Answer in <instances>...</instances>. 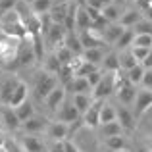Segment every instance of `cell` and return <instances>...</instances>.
<instances>
[{"mask_svg": "<svg viewBox=\"0 0 152 152\" xmlns=\"http://www.w3.org/2000/svg\"><path fill=\"white\" fill-rule=\"evenodd\" d=\"M62 66H64V64L60 62V60L56 58V54H54V56H50V58L46 60V69H45V71H50V73L58 75V71L62 69Z\"/></svg>", "mask_w": 152, "mask_h": 152, "instance_id": "cell-38", "label": "cell"}, {"mask_svg": "<svg viewBox=\"0 0 152 152\" xmlns=\"http://www.w3.org/2000/svg\"><path fill=\"white\" fill-rule=\"evenodd\" d=\"M112 2H115V0H87L85 6L93 8V10H96V12H102L104 8H108Z\"/></svg>", "mask_w": 152, "mask_h": 152, "instance_id": "cell-40", "label": "cell"}, {"mask_svg": "<svg viewBox=\"0 0 152 152\" xmlns=\"http://www.w3.org/2000/svg\"><path fill=\"white\" fill-rule=\"evenodd\" d=\"M71 102H73V106L77 108V112L79 114H85L87 110L91 108V104L94 102V98H93V94H71Z\"/></svg>", "mask_w": 152, "mask_h": 152, "instance_id": "cell-23", "label": "cell"}, {"mask_svg": "<svg viewBox=\"0 0 152 152\" xmlns=\"http://www.w3.org/2000/svg\"><path fill=\"white\" fill-rule=\"evenodd\" d=\"M64 148H66V152H81V148H79L71 139H66V141H64Z\"/></svg>", "mask_w": 152, "mask_h": 152, "instance_id": "cell-46", "label": "cell"}, {"mask_svg": "<svg viewBox=\"0 0 152 152\" xmlns=\"http://www.w3.org/2000/svg\"><path fill=\"white\" fill-rule=\"evenodd\" d=\"M114 93H115V73L106 71L104 77H102V81L93 89V98L94 100H104V98H108Z\"/></svg>", "mask_w": 152, "mask_h": 152, "instance_id": "cell-3", "label": "cell"}, {"mask_svg": "<svg viewBox=\"0 0 152 152\" xmlns=\"http://www.w3.org/2000/svg\"><path fill=\"white\" fill-rule=\"evenodd\" d=\"M15 110V114H18V118H19V121H27L29 118H33L35 115V108H33V104H31L29 100L27 102H23L21 106H18V108H14Z\"/></svg>", "mask_w": 152, "mask_h": 152, "instance_id": "cell-35", "label": "cell"}, {"mask_svg": "<svg viewBox=\"0 0 152 152\" xmlns=\"http://www.w3.org/2000/svg\"><path fill=\"white\" fill-rule=\"evenodd\" d=\"M18 83H19V79L15 77V75H4V77H0V102H2L4 106L10 104L12 93H14V89L18 87Z\"/></svg>", "mask_w": 152, "mask_h": 152, "instance_id": "cell-5", "label": "cell"}, {"mask_svg": "<svg viewBox=\"0 0 152 152\" xmlns=\"http://www.w3.org/2000/svg\"><path fill=\"white\" fill-rule=\"evenodd\" d=\"M81 56H83V60H87V62L94 64V66H100L106 54H104V48H87Z\"/></svg>", "mask_w": 152, "mask_h": 152, "instance_id": "cell-29", "label": "cell"}, {"mask_svg": "<svg viewBox=\"0 0 152 152\" xmlns=\"http://www.w3.org/2000/svg\"><path fill=\"white\" fill-rule=\"evenodd\" d=\"M102 146L106 148V152H125L129 150V142L123 135H118V137H108V139H102Z\"/></svg>", "mask_w": 152, "mask_h": 152, "instance_id": "cell-16", "label": "cell"}, {"mask_svg": "<svg viewBox=\"0 0 152 152\" xmlns=\"http://www.w3.org/2000/svg\"><path fill=\"white\" fill-rule=\"evenodd\" d=\"M123 31H125V27H123L121 23H110L108 27H104L100 31V35H102V39H104L106 45H114L115 46V42L119 41V37L123 35Z\"/></svg>", "mask_w": 152, "mask_h": 152, "instance_id": "cell-15", "label": "cell"}, {"mask_svg": "<svg viewBox=\"0 0 152 152\" xmlns=\"http://www.w3.org/2000/svg\"><path fill=\"white\" fill-rule=\"evenodd\" d=\"M56 118H58V121H64V123H67V125H71V123H75L77 119H81L83 115L77 112V108L73 106V102L66 98V102H64L62 106L58 108V112H56Z\"/></svg>", "mask_w": 152, "mask_h": 152, "instance_id": "cell-4", "label": "cell"}, {"mask_svg": "<svg viewBox=\"0 0 152 152\" xmlns=\"http://www.w3.org/2000/svg\"><path fill=\"white\" fill-rule=\"evenodd\" d=\"M142 66H145V69H152V50H150V54L146 56V60L142 62Z\"/></svg>", "mask_w": 152, "mask_h": 152, "instance_id": "cell-49", "label": "cell"}, {"mask_svg": "<svg viewBox=\"0 0 152 152\" xmlns=\"http://www.w3.org/2000/svg\"><path fill=\"white\" fill-rule=\"evenodd\" d=\"M56 87H58V77L50 71H41L35 77V93H37L39 100H45Z\"/></svg>", "mask_w": 152, "mask_h": 152, "instance_id": "cell-1", "label": "cell"}, {"mask_svg": "<svg viewBox=\"0 0 152 152\" xmlns=\"http://www.w3.org/2000/svg\"><path fill=\"white\" fill-rule=\"evenodd\" d=\"M118 121H119V125H121V129L125 131V133H133V131L137 129V118H135V114L127 106L118 108Z\"/></svg>", "mask_w": 152, "mask_h": 152, "instance_id": "cell-8", "label": "cell"}, {"mask_svg": "<svg viewBox=\"0 0 152 152\" xmlns=\"http://www.w3.org/2000/svg\"><path fill=\"white\" fill-rule=\"evenodd\" d=\"M75 29L81 33V31L93 29V21H91V15L87 6H79L77 8V15H75Z\"/></svg>", "mask_w": 152, "mask_h": 152, "instance_id": "cell-22", "label": "cell"}, {"mask_svg": "<svg viewBox=\"0 0 152 152\" xmlns=\"http://www.w3.org/2000/svg\"><path fill=\"white\" fill-rule=\"evenodd\" d=\"M2 75H4V69H2V66H0V77H2Z\"/></svg>", "mask_w": 152, "mask_h": 152, "instance_id": "cell-54", "label": "cell"}, {"mask_svg": "<svg viewBox=\"0 0 152 152\" xmlns=\"http://www.w3.org/2000/svg\"><path fill=\"white\" fill-rule=\"evenodd\" d=\"M91 83L87 77H73L69 83L66 85V91H69L71 94H89L91 93Z\"/></svg>", "mask_w": 152, "mask_h": 152, "instance_id": "cell-19", "label": "cell"}, {"mask_svg": "<svg viewBox=\"0 0 152 152\" xmlns=\"http://www.w3.org/2000/svg\"><path fill=\"white\" fill-rule=\"evenodd\" d=\"M48 152H66L64 141H52V145L48 146Z\"/></svg>", "mask_w": 152, "mask_h": 152, "instance_id": "cell-47", "label": "cell"}, {"mask_svg": "<svg viewBox=\"0 0 152 152\" xmlns=\"http://www.w3.org/2000/svg\"><path fill=\"white\" fill-rule=\"evenodd\" d=\"M48 123L50 121L45 118V115H37V114H35L33 118H29L27 121L21 123V129L25 131L27 135H35V133H41V131H46Z\"/></svg>", "mask_w": 152, "mask_h": 152, "instance_id": "cell-10", "label": "cell"}, {"mask_svg": "<svg viewBox=\"0 0 152 152\" xmlns=\"http://www.w3.org/2000/svg\"><path fill=\"white\" fill-rule=\"evenodd\" d=\"M100 14L104 15V18H106V21H108V23H118L123 12H121V8H119L115 2H112L108 8H104V10L100 12Z\"/></svg>", "mask_w": 152, "mask_h": 152, "instance_id": "cell-28", "label": "cell"}, {"mask_svg": "<svg viewBox=\"0 0 152 152\" xmlns=\"http://www.w3.org/2000/svg\"><path fill=\"white\" fill-rule=\"evenodd\" d=\"M0 35H2V21H0Z\"/></svg>", "mask_w": 152, "mask_h": 152, "instance_id": "cell-55", "label": "cell"}, {"mask_svg": "<svg viewBox=\"0 0 152 152\" xmlns=\"http://www.w3.org/2000/svg\"><path fill=\"white\" fill-rule=\"evenodd\" d=\"M23 2H25V4H29V6H31V4H33L35 0H23Z\"/></svg>", "mask_w": 152, "mask_h": 152, "instance_id": "cell-52", "label": "cell"}, {"mask_svg": "<svg viewBox=\"0 0 152 152\" xmlns=\"http://www.w3.org/2000/svg\"><path fill=\"white\" fill-rule=\"evenodd\" d=\"M115 96H118V100L121 104H125V106H129V104L135 102V98H137V87L133 85V83H123L121 87H118L115 89Z\"/></svg>", "mask_w": 152, "mask_h": 152, "instance_id": "cell-13", "label": "cell"}, {"mask_svg": "<svg viewBox=\"0 0 152 152\" xmlns=\"http://www.w3.org/2000/svg\"><path fill=\"white\" fill-rule=\"evenodd\" d=\"M66 102V87L64 85H58L54 91L45 98V104L50 112H58V108Z\"/></svg>", "mask_w": 152, "mask_h": 152, "instance_id": "cell-12", "label": "cell"}, {"mask_svg": "<svg viewBox=\"0 0 152 152\" xmlns=\"http://www.w3.org/2000/svg\"><path fill=\"white\" fill-rule=\"evenodd\" d=\"M100 69L106 73V71H110V73H115V71L119 69V54L118 52H108L106 56H104L102 64H100Z\"/></svg>", "mask_w": 152, "mask_h": 152, "instance_id": "cell-26", "label": "cell"}, {"mask_svg": "<svg viewBox=\"0 0 152 152\" xmlns=\"http://www.w3.org/2000/svg\"><path fill=\"white\" fill-rule=\"evenodd\" d=\"M131 152H148V148H145V146L137 145V146H133V148H131Z\"/></svg>", "mask_w": 152, "mask_h": 152, "instance_id": "cell-50", "label": "cell"}, {"mask_svg": "<svg viewBox=\"0 0 152 152\" xmlns=\"http://www.w3.org/2000/svg\"><path fill=\"white\" fill-rule=\"evenodd\" d=\"M19 145L23 146L25 152H48V146H46L39 137H35V135H27L25 133L21 139H19Z\"/></svg>", "mask_w": 152, "mask_h": 152, "instance_id": "cell-14", "label": "cell"}, {"mask_svg": "<svg viewBox=\"0 0 152 152\" xmlns=\"http://www.w3.org/2000/svg\"><path fill=\"white\" fill-rule=\"evenodd\" d=\"M66 27L64 25H58V23H52V27L48 29V33H46V42L52 46H62L64 41H66Z\"/></svg>", "mask_w": 152, "mask_h": 152, "instance_id": "cell-18", "label": "cell"}, {"mask_svg": "<svg viewBox=\"0 0 152 152\" xmlns=\"http://www.w3.org/2000/svg\"><path fill=\"white\" fill-rule=\"evenodd\" d=\"M37 58V50L33 46V41L29 37L25 41H19L18 46V56H15V66H31Z\"/></svg>", "mask_w": 152, "mask_h": 152, "instance_id": "cell-2", "label": "cell"}, {"mask_svg": "<svg viewBox=\"0 0 152 152\" xmlns=\"http://www.w3.org/2000/svg\"><path fill=\"white\" fill-rule=\"evenodd\" d=\"M133 41H135V31L133 29H125L123 35L119 37V41L115 42V48L118 50H129L133 46Z\"/></svg>", "mask_w": 152, "mask_h": 152, "instance_id": "cell-33", "label": "cell"}, {"mask_svg": "<svg viewBox=\"0 0 152 152\" xmlns=\"http://www.w3.org/2000/svg\"><path fill=\"white\" fill-rule=\"evenodd\" d=\"M133 46H142V48H152V35H135Z\"/></svg>", "mask_w": 152, "mask_h": 152, "instance_id": "cell-39", "label": "cell"}, {"mask_svg": "<svg viewBox=\"0 0 152 152\" xmlns=\"http://www.w3.org/2000/svg\"><path fill=\"white\" fill-rule=\"evenodd\" d=\"M112 121H118V110H115L112 104L104 102V106L100 110V125H104V123H112Z\"/></svg>", "mask_w": 152, "mask_h": 152, "instance_id": "cell-30", "label": "cell"}, {"mask_svg": "<svg viewBox=\"0 0 152 152\" xmlns=\"http://www.w3.org/2000/svg\"><path fill=\"white\" fill-rule=\"evenodd\" d=\"M54 54H56V58H58L60 62L64 64V66H66V64H71V62H73V56H75V54H73V52H71L69 48H67L66 45L58 46V48H56V52H54Z\"/></svg>", "mask_w": 152, "mask_h": 152, "instance_id": "cell-36", "label": "cell"}, {"mask_svg": "<svg viewBox=\"0 0 152 152\" xmlns=\"http://www.w3.org/2000/svg\"><path fill=\"white\" fill-rule=\"evenodd\" d=\"M64 45H66L67 48L73 52L75 56H81L83 52H85L81 39H79V35H75V31H69V33H66V41H64Z\"/></svg>", "mask_w": 152, "mask_h": 152, "instance_id": "cell-24", "label": "cell"}, {"mask_svg": "<svg viewBox=\"0 0 152 152\" xmlns=\"http://www.w3.org/2000/svg\"><path fill=\"white\" fill-rule=\"evenodd\" d=\"M150 50H152V48H142V46H131V52H133V56L137 58V62H139V64L145 62L146 56L150 54Z\"/></svg>", "mask_w": 152, "mask_h": 152, "instance_id": "cell-41", "label": "cell"}, {"mask_svg": "<svg viewBox=\"0 0 152 152\" xmlns=\"http://www.w3.org/2000/svg\"><path fill=\"white\" fill-rule=\"evenodd\" d=\"M4 152H25V150H23V146L19 145V141H15V139H8Z\"/></svg>", "mask_w": 152, "mask_h": 152, "instance_id": "cell-43", "label": "cell"}, {"mask_svg": "<svg viewBox=\"0 0 152 152\" xmlns=\"http://www.w3.org/2000/svg\"><path fill=\"white\" fill-rule=\"evenodd\" d=\"M146 148H148V152H152V141L148 142V146H146Z\"/></svg>", "mask_w": 152, "mask_h": 152, "instance_id": "cell-53", "label": "cell"}, {"mask_svg": "<svg viewBox=\"0 0 152 152\" xmlns=\"http://www.w3.org/2000/svg\"><path fill=\"white\" fill-rule=\"evenodd\" d=\"M45 133L52 141H66V139H69V125L64 121H50Z\"/></svg>", "mask_w": 152, "mask_h": 152, "instance_id": "cell-11", "label": "cell"}, {"mask_svg": "<svg viewBox=\"0 0 152 152\" xmlns=\"http://www.w3.org/2000/svg\"><path fill=\"white\" fill-rule=\"evenodd\" d=\"M104 106V100H94L91 104V108L83 114V121H85L87 127L91 129H98L100 127V110Z\"/></svg>", "mask_w": 152, "mask_h": 152, "instance_id": "cell-6", "label": "cell"}, {"mask_svg": "<svg viewBox=\"0 0 152 152\" xmlns=\"http://www.w3.org/2000/svg\"><path fill=\"white\" fill-rule=\"evenodd\" d=\"M135 118H141L142 114H145L146 110H150L152 108V91H146V89H142V91H137V98H135Z\"/></svg>", "mask_w": 152, "mask_h": 152, "instance_id": "cell-9", "label": "cell"}, {"mask_svg": "<svg viewBox=\"0 0 152 152\" xmlns=\"http://www.w3.org/2000/svg\"><path fill=\"white\" fill-rule=\"evenodd\" d=\"M8 139L10 137H6V135L0 131V152H4V148H6V142H8Z\"/></svg>", "mask_w": 152, "mask_h": 152, "instance_id": "cell-48", "label": "cell"}, {"mask_svg": "<svg viewBox=\"0 0 152 152\" xmlns=\"http://www.w3.org/2000/svg\"><path fill=\"white\" fill-rule=\"evenodd\" d=\"M19 4V0H0V15L8 14V12L15 10Z\"/></svg>", "mask_w": 152, "mask_h": 152, "instance_id": "cell-42", "label": "cell"}, {"mask_svg": "<svg viewBox=\"0 0 152 152\" xmlns=\"http://www.w3.org/2000/svg\"><path fill=\"white\" fill-rule=\"evenodd\" d=\"M52 6H54L52 0H35L29 8H31V12H33L35 15H45V14H50Z\"/></svg>", "mask_w": 152, "mask_h": 152, "instance_id": "cell-34", "label": "cell"}, {"mask_svg": "<svg viewBox=\"0 0 152 152\" xmlns=\"http://www.w3.org/2000/svg\"><path fill=\"white\" fill-rule=\"evenodd\" d=\"M27 96H29V89H27V83L19 79L18 87H15L14 93H12V98H10V104H8V106H12V108L21 106L23 102H27Z\"/></svg>", "mask_w": 152, "mask_h": 152, "instance_id": "cell-21", "label": "cell"}, {"mask_svg": "<svg viewBox=\"0 0 152 152\" xmlns=\"http://www.w3.org/2000/svg\"><path fill=\"white\" fill-rule=\"evenodd\" d=\"M79 39H81V42H83V48H102L106 42H104V39H102V35H100V31H96V29H87V31H81L79 33Z\"/></svg>", "mask_w": 152, "mask_h": 152, "instance_id": "cell-7", "label": "cell"}, {"mask_svg": "<svg viewBox=\"0 0 152 152\" xmlns=\"http://www.w3.org/2000/svg\"><path fill=\"white\" fill-rule=\"evenodd\" d=\"M141 19L142 18H141V12H139V10H125L121 14V18H119L118 23H121L125 29H133V27L137 25Z\"/></svg>", "mask_w": 152, "mask_h": 152, "instance_id": "cell-25", "label": "cell"}, {"mask_svg": "<svg viewBox=\"0 0 152 152\" xmlns=\"http://www.w3.org/2000/svg\"><path fill=\"white\" fill-rule=\"evenodd\" d=\"M100 129V137L108 139V137H118V135H123V129L119 125V121H112V123H104V125L98 127Z\"/></svg>", "mask_w": 152, "mask_h": 152, "instance_id": "cell-27", "label": "cell"}, {"mask_svg": "<svg viewBox=\"0 0 152 152\" xmlns=\"http://www.w3.org/2000/svg\"><path fill=\"white\" fill-rule=\"evenodd\" d=\"M146 12H148V18H152V6H148V10H146Z\"/></svg>", "mask_w": 152, "mask_h": 152, "instance_id": "cell-51", "label": "cell"}, {"mask_svg": "<svg viewBox=\"0 0 152 152\" xmlns=\"http://www.w3.org/2000/svg\"><path fill=\"white\" fill-rule=\"evenodd\" d=\"M142 87H145L146 91H152V69H146L145 71V77H142Z\"/></svg>", "mask_w": 152, "mask_h": 152, "instance_id": "cell-45", "label": "cell"}, {"mask_svg": "<svg viewBox=\"0 0 152 152\" xmlns=\"http://www.w3.org/2000/svg\"><path fill=\"white\" fill-rule=\"evenodd\" d=\"M133 31H135V35H152V21L141 19V21L133 27Z\"/></svg>", "mask_w": 152, "mask_h": 152, "instance_id": "cell-37", "label": "cell"}, {"mask_svg": "<svg viewBox=\"0 0 152 152\" xmlns=\"http://www.w3.org/2000/svg\"><path fill=\"white\" fill-rule=\"evenodd\" d=\"M145 71H146L145 66H142V64H137L135 67H131L129 71H125V73H127V79H129V83H133V85L137 87V85H141V83H142Z\"/></svg>", "mask_w": 152, "mask_h": 152, "instance_id": "cell-31", "label": "cell"}, {"mask_svg": "<svg viewBox=\"0 0 152 152\" xmlns=\"http://www.w3.org/2000/svg\"><path fill=\"white\" fill-rule=\"evenodd\" d=\"M0 121H2L8 129H12V131L21 129V121H19L18 114H15V110L12 106H4L2 110H0Z\"/></svg>", "mask_w": 152, "mask_h": 152, "instance_id": "cell-17", "label": "cell"}, {"mask_svg": "<svg viewBox=\"0 0 152 152\" xmlns=\"http://www.w3.org/2000/svg\"><path fill=\"white\" fill-rule=\"evenodd\" d=\"M102 77H104V71H102V69H96V71H93V73H91V75H89V77H87V79H89L91 87H93V89H94V87H96L98 83L102 81Z\"/></svg>", "mask_w": 152, "mask_h": 152, "instance_id": "cell-44", "label": "cell"}, {"mask_svg": "<svg viewBox=\"0 0 152 152\" xmlns=\"http://www.w3.org/2000/svg\"><path fill=\"white\" fill-rule=\"evenodd\" d=\"M69 6H71L69 0L54 4L52 10H50V19L54 23H58V25H64V21H66V18H67V12H69Z\"/></svg>", "mask_w": 152, "mask_h": 152, "instance_id": "cell-20", "label": "cell"}, {"mask_svg": "<svg viewBox=\"0 0 152 152\" xmlns=\"http://www.w3.org/2000/svg\"><path fill=\"white\" fill-rule=\"evenodd\" d=\"M137 58L133 56V52L129 50H123V54H119V69H123V71H129L131 67H135L137 66Z\"/></svg>", "mask_w": 152, "mask_h": 152, "instance_id": "cell-32", "label": "cell"}]
</instances>
